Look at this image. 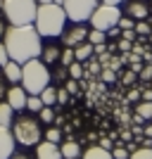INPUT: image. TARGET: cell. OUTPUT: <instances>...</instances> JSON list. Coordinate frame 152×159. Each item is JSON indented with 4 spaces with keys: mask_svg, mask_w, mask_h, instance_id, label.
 <instances>
[{
    "mask_svg": "<svg viewBox=\"0 0 152 159\" xmlns=\"http://www.w3.org/2000/svg\"><path fill=\"white\" fill-rule=\"evenodd\" d=\"M7 52H10V60L19 62L21 66L31 60H38L43 55V43H40V33L36 31V26H7L5 38Z\"/></svg>",
    "mask_w": 152,
    "mask_h": 159,
    "instance_id": "cell-1",
    "label": "cell"
},
{
    "mask_svg": "<svg viewBox=\"0 0 152 159\" xmlns=\"http://www.w3.org/2000/svg\"><path fill=\"white\" fill-rule=\"evenodd\" d=\"M67 24V12L62 5H38V14H36V31L40 33V38H57L64 33Z\"/></svg>",
    "mask_w": 152,
    "mask_h": 159,
    "instance_id": "cell-2",
    "label": "cell"
},
{
    "mask_svg": "<svg viewBox=\"0 0 152 159\" xmlns=\"http://www.w3.org/2000/svg\"><path fill=\"white\" fill-rule=\"evenodd\" d=\"M0 7H2V14L10 21V26H31V24H36L38 0H2Z\"/></svg>",
    "mask_w": 152,
    "mask_h": 159,
    "instance_id": "cell-3",
    "label": "cell"
},
{
    "mask_svg": "<svg viewBox=\"0 0 152 159\" xmlns=\"http://www.w3.org/2000/svg\"><path fill=\"white\" fill-rule=\"evenodd\" d=\"M50 86V69L43 64V60H31L21 69V88L29 95H40Z\"/></svg>",
    "mask_w": 152,
    "mask_h": 159,
    "instance_id": "cell-4",
    "label": "cell"
},
{
    "mask_svg": "<svg viewBox=\"0 0 152 159\" xmlns=\"http://www.w3.org/2000/svg\"><path fill=\"white\" fill-rule=\"evenodd\" d=\"M12 133H14V140L19 143L21 147H31V145H38L43 143L40 140V124L33 116H19V119H14L12 124Z\"/></svg>",
    "mask_w": 152,
    "mask_h": 159,
    "instance_id": "cell-5",
    "label": "cell"
},
{
    "mask_svg": "<svg viewBox=\"0 0 152 159\" xmlns=\"http://www.w3.org/2000/svg\"><path fill=\"white\" fill-rule=\"evenodd\" d=\"M64 12L67 19L74 21V24H83V21H90V17L98 10V0H64Z\"/></svg>",
    "mask_w": 152,
    "mask_h": 159,
    "instance_id": "cell-6",
    "label": "cell"
},
{
    "mask_svg": "<svg viewBox=\"0 0 152 159\" xmlns=\"http://www.w3.org/2000/svg\"><path fill=\"white\" fill-rule=\"evenodd\" d=\"M121 10L119 7H112V5H100L98 10H95V14L90 17V24L93 29H98V31H112V29L119 26V21H121Z\"/></svg>",
    "mask_w": 152,
    "mask_h": 159,
    "instance_id": "cell-7",
    "label": "cell"
},
{
    "mask_svg": "<svg viewBox=\"0 0 152 159\" xmlns=\"http://www.w3.org/2000/svg\"><path fill=\"white\" fill-rule=\"evenodd\" d=\"M17 140H14L12 128L0 126V159H12V154L17 152Z\"/></svg>",
    "mask_w": 152,
    "mask_h": 159,
    "instance_id": "cell-8",
    "label": "cell"
},
{
    "mask_svg": "<svg viewBox=\"0 0 152 159\" xmlns=\"http://www.w3.org/2000/svg\"><path fill=\"white\" fill-rule=\"evenodd\" d=\"M26 102H29V93L21 86H12L10 88V93H7V105L12 107L14 112L26 109Z\"/></svg>",
    "mask_w": 152,
    "mask_h": 159,
    "instance_id": "cell-9",
    "label": "cell"
},
{
    "mask_svg": "<svg viewBox=\"0 0 152 159\" xmlns=\"http://www.w3.org/2000/svg\"><path fill=\"white\" fill-rule=\"evenodd\" d=\"M88 33L90 31H86L81 24H76L74 29H69L67 33H62V43H64L67 48H76V45H81V43L88 40Z\"/></svg>",
    "mask_w": 152,
    "mask_h": 159,
    "instance_id": "cell-10",
    "label": "cell"
},
{
    "mask_svg": "<svg viewBox=\"0 0 152 159\" xmlns=\"http://www.w3.org/2000/svg\"><path fill=\"white\" fill-rule=\"evenodd\" d=\"M36 159H64V157H62L60 145L43 140V143H38V145H36Z\"/></svg>",
    "mask_w": 152,
    "mask_h": 159,
    "instance_id": "cell-11",
    "label": "cell"
},
{
    "mask_svg": "<svg viewBox=\"0 0 152 159\" xmlns=\"http://www.w3.org/2000/svg\"><path fill=\"white\" fill-rule=\"evenodd\" d=\"M126 12H128V17L136 21H145V17L150 14V7L143 2V0H131L128 5H126Z\"/></svg>",
    "mask_w": 152,
    "mask_h": 159,
    "instance_id": "cell-12",
    "label": "cell"
},
{
    "mask_svg": "<svg viewBox=\"0 0 152 159\" xmlns=\"http://www.w3.org/2000/svg\"><path fill=\"white\" fill-rule=\"evenodd\" d=\"M21 69H24V66L19 64V62H7L5 66H2V74H5V79L10 81V83H19L21 81Z\"/></svg>",
    "mask_w": 152,
    "mask_h": 159,
    "instance_id": "cell-13",
    "label": "cell"
},
{
    "mask_svg": "<svg viewBox=\"0 0 152 159\" xmlns=\"http://www.w3.org/2000/svg\"><path fill=\"white\" fill-rule=\"evenodd\" d=\"M83 159H114V154L100 145H90L88 150H83Z\"/></svg>",
    "mask_w": 152,
    "mask_h": 159,
    "instance_id": "cell-14",
    "label": "cell"
},
{
    "mask_svg": "<svg viewBox=\"0 0 152 159\" xmlns=\"http://www.w3.org/2000/svg\"><path fill=\"white\" fill-rule=\"evenodd\" d=\"M60 150H62V157L64 159H79V152H81V147H79L76 140H64L60 145Z\"/></svg>",
    "mask_w": 152,
    "mask_h": 159,
    "instance_id": "cell-15",
    "label": "cell"
},
{
    "mask_svg": "<svg viewBox=\"0 0 152 159\" xmlns=\"http://www.w3.org/2000/svg\"><path fill=\"white\" fill-rule=\"evenodd\" d=\"M12 124H14V109L7 102H0V126L12 128Z\"/></svg>",
    "mask_w": 152,
    "mask_h": 159,
    "instance_id": "cell-16",
    "label": "cell"
},
{
    "mask_svg": "<svg viewBox=\"0 0 152 159\" xmlns=\"http://www.w3.org/2000/svg\"><path fill=\"white\" fill-rule=\"evenodd\" d=\"M93 52H95V45H93V43H88V40L74 48V57H76V62H86Z\"/></svg>",
    "mask_w": 152,
    "mask_h": 159,
    "instance_id": "cell-17",
    "label": "cell"
},
{
    "mask_svg": "<svg viewBox=\"0 0 152 159\" xmlns=\"http://www.w3.org/2000/svg\"><path fill=\"white\" fill-rule=\"evenodd\" d=\"M60 57H62V52H60V48H57V45H48V48H43V55H40L43 64H53V62H57Z\"/></svg>",
    "mask_w": 152,
    "mask_h": 159,
    "instance_id": "cell-18",
    "label": "cell"
},
{
    "mask_svg": "<svg viewBox=\"0 0 152 159\" xmlns=\"http://www.w3.org/2000/svg\"><path fill=\"white\" fill-rule=\"evenodd\" d=\"M136 114H138L143 121H152V102H138L136 105Z\"/></svg>",
    "mask_w": 152,
    "mask_h": 159,
    "instance_id": "cell-19",
    "label": "cell"
},
{
    "mask_svg": "<svg viewBox=\"0 0 152 159\" xmlns=\"http://www.w3.org/2000/svg\"><path fill=\"white\" fill-rule=\"evenodd\" d=\"M40 100H43V105H45V107H53L55 102H57V88L48 86L45 90L40 93Z\"/></svg>",
    "mask_w": 152,
    "mask_h": 159,
    "instance_id": "cell-20",
    "label": "cell"
},
{
    "mask_svg": "<svg viewBox=\"0 0 152 159\" xmlns=\"http://www.w3.org/2000/svg\"><path fill=\"white\" fill-rule=\"evenodd\" d=\"M107 40V33L105 31H98V29H93L90 33H88V43H93V45H102Z\"/></svg>",
    "mask_w": 152,
    "mask_h": 159,
    "instance_id": "cell-21",
    "label": "cell"
},
{
    "mask_svg": "<svg viewBox=\"0 0 152 159\" xmlns=\"http://www.w3.org/2000/svg\"><path fill=\"white\" fill-rule=\"evenodd\" d=\"M131 159H152V147H145V145L136 147L131 152Z\"/></svg>",
    "mask_w": 152,
    "mask_h": 159,
    "instance_id": "cell-22",
    "label": "cell"
},
{
    "mask_svg": "<svg viewBox=\"0 0 152 159\" xmlns=\"http://www.w3.org/2000/svg\"><path fill=\"white\" fill-rule=\"evenodd\" d=\"M43 100H40V95H29V102H26V109L29 112H40L43 109Z\"/></svg>",
    "mask_w": 152,
    "mask_h": 159,
    "instance_id": "cell-23",
    "label": "cell"
},
{
    "mask_svg": "<svg viewBox=\"0 0 152 159\" xmlns=\"http://www.w3.org/2000/svg\"><path fill=\"white\" fill-rule=\"evenodd\" d=\"M60 62H62V66H67V69H69V66H71L74 62H76V57H74V50H71V48L62 50V57H60Z\"/></svg>",
    "mask_w": 152,
    "mask_h": 159,
    "instance_id": "cell-24",
    "label": "cell"
},
{
    "mask_svg": "<svg viewBox=\"0 0 152 159\" xmlns=\"http://www.w3.org/2000/svg\"><path fill=\"white\" fill-rule=\"evenodd\" d=\"M60 138H62V131H60V128H48V131H45V140H48V143L60 145Z\"/></svg>",
    "mask_w": 152,
    "mask_h": 159,
    "instance_id": "cell-25",
    "label": "cell"
},
{
    "mask_svg": "<svg viewBox=\"0 0 152 159\" xmlns=\"http://www.w3.org/2000/svg\"><path fill=\"white\" fill-rule=\"evenodd\" d=\"M38 114H40V121H43V124H53V121H55V112H53V107H43Z\"/></svg>",
    "mask_w": 152,
    "mask_h": 159,
    "instance_id": "cell-26",
    "label": "cell"
},
{
    "mask_svg": "<svg viewBox=\"0 0 152 159\" xmlns=\"http://www.w3.org/2000/svg\"><path fill=\"white\" fill-rule=\"evenodd\" d=\"M83 74H86V71H83V66H81V62H74V64L69 66V76H71L74 81H79L81 76H83Z\"/></svg>",
    "mask_w": 152,
    "mask_h": 159,
    "instance_id": "cell-27",
    "label": "cell"
},
{
    "mask_svg": "<svg viewBox=\"0 0 152 159\" xmlns=\"http://www.w3.org/2000/svg\"><path fill=\"white\" fill-rule=\"evenodd\" d=\"M119 29H121V31H136V19H131V17H121Z\"/></svg>",
    "mask_w": 152,
    "mask_h": 159,
    "instance_id": "cell-28",
    "label": "cell"
},
{
    "mask_svg": "<svg viewBox=\"0 0 152 159\" xmlns=\"http://www.w3.org/2000/svg\"><path fill=\"white\" fill-rule=\"evenodd\" d=\"M136 33L138 36H147V33H152V26L147 21H136Z\"/></svg>",
    "mask_w": 152,
    "mask_h": 159,
    "instance_id": "cell-29",
    "label": "cell"
},
{
    "mask_svg": "<svg viewBox=\"0 0 152 159\" xmlns=\"http://www.w3.org/2000/svg\"><path fill=\"white\" fill-rule=\"evenodd\" d=\"M7 62H10V52H7V48H5V43L0 40V66H5Z\"/></svg>",
    "mask_w": 152,
    "mask_h": 159,
    "instance_id": "cell-30",
    "label": "cell"
},
{
    "mask_svg": "<svg viewBox=\"0 0 152 159\" xmlns=\"http://www.w3.org/2000/svg\"><path fill=\"white\" fill-rule=\"evenodd\" d=\"M112 154H114V159H131V152H128L126 147H121V145L117 147V150H114Z\"/></svg>",
    "mask_w": 152,
    "mask_h": 159,
    "instance_id": "cell-31",
    "label": "cell"
},
{
    "mask_svg": "<svg viewBox=\"0 0 152 159\" xmlns=\"http://www.w3.org/2000/svg\"><path fill=\"white\" fill-rule=\"evenodd\" d=\"M102 81H105V83H114V81H117V71H114V69H105V71H102Z\"/></svg>",
    "mask_w": 152,
    "mask_h": 159,
    "instance_id": "cell-32",
    "label": "cell"
},
{
    "mask_svg": "<svg viewBox=\"0 0 152 159\" xmlns=\"http://www.w3.org/2000/svg\"><path fill=\"white\" fill-rule=\"evenodd\" d=\"M64 88H67V93H69V95H79V93H76V90H79V81H74V79L67 81Z\"/></svg>",
    "mask_w": 152,
    "mask_h": 159,
    "instance_id": "cell-33",
    "label": "cell"
},
{
    "mask_svg": "<svg viewBox=\"0 0 152 159\" xmlns=\"http://www.w3.org/2000/svg\"><path fill=\"white\" fill-rule=\"evenodd\" d=\"M57 102H60V105H67V102H69V93H67V88H60V90H57Z\"/></svg>",
    "mask_w": 152,
    "mask_h": 159,
    "instance_id": "cell-34",
    "label": "cell"
},
{
    "mask_svg": "<svg viewBox=\"0 0 152 159\" xmlns=\"http://www.w3.org/2000/svg\"><path fill=\"white\" fill-rule=\"evenodd\" d=\"M5 76H0V102H2V98H7V93H10V88H7V83H5Z\"/></svg>",
    "mask_w": 152,
    "mask_h": 159,
    "instance_id": "cell-35",
    "label": "cell"
},
{
    "mask_svg": "<svg viewBox=\"0 0 152 159\" xmlns=\"http://www.w3.org/2000/svg\"><path fill=\"white\" fill-rule=\"evenodd\" d=\"M5 33H7V26H5V17H0V40L5 38Z\"/></svg>",
    "mask_w": 152,
    "mask_h": 159,
    "instance_id": "cell-36",
    "label": "cell"
},
{
    "mask_svg": "<svg viewBox=\"0 0 152 159\" xmlns=\"http://www.w3.org/2000/svg\"><path fill=\"white\" fill-rule=\"evenodd\" d=\"M98 145H100V147H105V150H112V140H109V138H102Z\"/></svg>",
    "mask_w": 152,
    "mask_h": 159,
    "instance_id": "cell-37",
    "label": "cell"
},
{
    "mask_svg": "<svg viewBox=\"0 0 152 159\" xmlns=\"http://www.w3.org/2000/svg\"><path fill=\"white\" fill-rule=\"evenodd\" d=\"M119 50H124V52H126V50H131V40H119Z\"/></svg>",
    "mask_w": 152,
    "mask_h": 159,
    "instance_id": "cell-38",
    "label": "cell"
},
{
    "mask_svg": "<svg viewBox=\"0 0 152 159\" xmlns=\"http://www.w3.org/2000/svg\"><path fill=\"white\" fill-rule=\"evenodd\" d=\"M124 0H102V5H112V7H119Z\"/></svg>",
    "mask_w": 152,
    "mask_h": 159,
    "instance_id": "cell-39",
    "label": "cell"
},
{
    "mask_svg": "<svg viewBox=\"0 0 152 159\" xmlns=\"http://www.w3.org/2000/svg\"><path fill=\"white\" fill-rule=\"evenodd\" d=\"M140 76H143V79H152V66H145V69H143V74H140Z\"/></svg>",
    "mask_w": 152,
    "mask_h": 159,
    "instance_id": "cell-40",
    "label": "cell"
},
{
    "mask_svg": "<svg viewBox=\"0 0 152 159\" xmlns=\"http://www.w3.org/2000/svg\"><path fill=\"white\" fill-rule=\"evenodd\" d=\"M12 159H31V157H29L26 152H14V154H12Z\"/></svg>",
    "mask_w": 152,
    "mask_h": 159,
    "instance_id": "cell-41",
    "label": "cell"
},
{
    "mask_svg": "<svg viewBox=\"0 0 152 159\" xmlns=\"http://www.w3.org/2000/svg\"><path fill=\"white\" fill-rule=\"evenodd\" d=\"M143 133H145L147 138H152V121H150V124H147V126H145V128H143Z\"/></svg>",
    "mask_w": 152,
    "mask_h": 159,
    "instance_id": "cell-42",
    "label": "cell"
},
{
    "mask_svg": "<svg viewBox=\"0 0 152 159\" xmlns=\"http://www.w3.org/2000/svg\"><path fill=\"white\" fill-rule=\"evenodd\" d=\"M105 50H107L105 43H102V45H95V52H98V55H105Z\"/></svg>",
    "mask_w": 152,
    "mask_h": 159,
    "instance_id": "cell-43",
    "label": "cell"
},
{
    "mask_svg": "<svg viewBox=\"0 0 152 159\" xmlns=\"http://www.w3.org/2000/svg\"><path fill=\"white\" fill-rule=\"evenodd\" d=\"M124 83H133V71H131V74H126V76H124Z\"/></svg>",
    "mask_w": 152,
    "mask_h": 159,
    "instance_id": "cell-44",
    "label": "cell"
},
{
    "mask_svg": "<svg viewBox=\"0 0 152 159\" xmlns=\"http://www.w3.org/2000/svg\"><path fill=\"white\" fill-rule=\"evenodd\" d=\"M55 0H38V5H53Z\"/></svg>",
    "mask_w": 152,
    "mask_h": 159,
    "instance_id": "cell-45",
    "label": "cell"
}]
</instances>
